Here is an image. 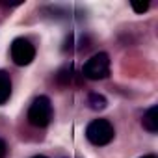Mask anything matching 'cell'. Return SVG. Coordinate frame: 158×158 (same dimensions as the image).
Instances as JSON below:
<instances>
[{"label":"cell","mask_w":158,"mask_h":158,"mask_svg":"<svg viewBox=\"0 0 158 158\" xmlns=\"http://www.w3.org/2000/svg\"><path fill=\"white\" fill-rule=\"evenodd\" d=\"M52 121V102L47 95H39L28 108V123L37 128L48 127Z\"/></svg>","instance_id":"cell-1"},{"label":"cell","mask_w":158,"mask_h":158,"mask_svg":"<svg viewBox=\"0 0 158 158\" xmlns=\"http://www.w3.org/2000/svg\"><path fill=\"white\" fill-rule=\"evenodd\" d=\"M10 54H11V60H13L15 65L24 67V65H30L34 61V58H35V47L26 37H15L11 41Z\"/></svg>","instance_id":"cell-4"},{"label":"cell","mask_w":158,"mask_h":158,"mask_svg":"<svg viewBox=\"0 0 158 158\" xmlns=\"http://www.w3.org/2000/svg\"><path fill=\"white\" fill-rule=\"evenodd\" d=\"M88 106H89L91 110L99 112V110H104V108L108 106V101H106V97H104V95H101V93L93 91V93H89V95H88Z\"/></svg>","instance_id":"cell-7"},{"label":"cell","mask_w":158,"mask_h":158,"mask_svg":"<svg viewBox=\"0 0 158 158\" xmlns=\"http://www.w3.org/2000/svg\"><path fill=\"white\" fill-rule=\"evenodd\" d=\"M110 74V56L106 52L93 54L82 67V76L88 80H102Z\"/></svg>","instance_id":"cell-3"},{"label":"cell","mask_w":158,"mask_h":158,"mask_svg":"<svg viewBox=\"0 0 158 158\" xmlns=\"http://www.w3.org/2000/svg\"><path fill=\"white\" fill-rule=\"evenodd\" d=\"M8 156V143L0 138V158H6Z\"/></svg>","instance_id":"cell-9"},{"label":"cell","mask_w":158,"mask_h":158,"mask_svg":"<svg viewBox=\"0 0 158 158\" xmlns=\"http://www.w3.org/2000/svg\"><path fill=\"white\" fill-rule=\"evenodd\" d=\"M132 10H134L138 15H141V13H145V11L149 10V2H143V4H136V2H132Z\"/></svg>","instance_id":"cell-8"},{"label":"cell","mask_w":158,"mask_h":158,"mask_svg":"<svg viewBox=\"0 0 158 158\" xmlns=\"http://www.w3.org/2000/svg\"><path fill=\"white\" fill-rule=\"evenodd\" d=\"M114 136H115V130L108 119H93L86 127V138L91 145H97V147L108 145L114 139Z\"/></svg>","instance_id":"cell-2"},{"label":"cell","mask_w":158,"mask_h":158,"mask_svg":"<svg viewBox=\"0 0 158 158\" xmlns=\"http://www.w3.org/2000/svg\"><path fill=\"white\" fill-rule=\"evenodd\" d=\"M11 97V78L6 71L0 69V106L6 104Z\"/></svg>","instance_id":"cell-6"},{"label":"cell","mask_w":158,"mask_h":158,"mask_svg":"<svg viewBox=\"0 0 158 158\" xmlns=\"http://www.w3.org/2000/svg\"><path fill=\"white\" fill-rule=\"evenodd\" d=\"M141 125L147 132L151 134H156L158 132V106H151L145 114H143V119H141Z\"/></svg>","instance_id":"cell-5"},{"label":"cell","mask_w":158,"mask_h":158,"mask_svg":"<svg viewBox=\"0 0 158 158\" xmlns=\"http://www.w3.org/2000/svg\"><path fill=\"white\" fill-rule=\"evenodd\" d=\"M32 158H48V156H45V154H35V156H32Z\"/></svg>","instance_id":"cell-10"},{"label":"cell","mask_w":158,"mask_h":158,"mask_svg":"<svg viewBox=\"0 0 158 158\" xmlns=\"http://www.w3.org/2000/svg\"><path fill=\"white\" fill-rule=\"evenodd\" d=\"M141 158H156L154 154H145V156H141Z\"/></svg>","instance_id":"cell-11"}]
</instances>
